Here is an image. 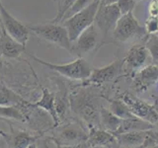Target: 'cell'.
Masks as SVG:
<instances>
[{"label": "cell", "mask_w": 158, "mask_h": 148, "mask_svg": "<svg viewBox=\"0 0 158 148\" xmlns=\"http://www.w3.org/2000/svg\"><path fill=\"white\" fill-rule=\"evenodd\" d=\"M0 2H1V0H0Z\"/></svg>", "instance_id": "42"}, {"label": "cell", "mask_w": 158, "mask_h": 148, "mask_svg": "<svg viewBox=\"0 0 158 148\" xmlns=\"http://www.w3.org/2000/svg\"><path fill=\"white\" fill-rule=\"evenodd\" d=\"M25 51H26V47L12 39L1 26V29H0V56H4L9 59H16Z\"/></svg>", "instance_id": "14"}, {"label": "cell", "mask_w": 158, "mask_h": 148, "mask_svg": "<svg viewBox=\"0 0 158 148\" xmlns=\"http://www.w3.org/2000/svg\"><path fill=\"white\" fill-rule=\"evenodd\" d=\"M28 54L36 62L48 67L49 70L57 72L63 77L71 79V80L86 81L90 77L93 69L90 65V63L83 57H77L75 60L65 64H54V63L48 62L46 60H43V59L34 56V54L31 53Z\"/></svg>", "instance_id": "3"}, {"label": "cell", "mask_w": 158, "mask_h": 148, "mask_svg": "<svg viewBox=\"0 0 158 148\" xmlns=\"http://www.w3.org/2000/svg\"><path fill=\"white\" fill-rule=\"evenodd\" d=\"M3 66H4V63H3V59L2 57L0 56V72L2 71V69H3Z\"/></svg>", "instance_id": "34"}, {"label": "cell", "mask_w": 158, "mask_h": 148, "mask_svg": "<svg viewBox=\"0 0 158 148\" xmlns=\"http://www.w3.org/2000/svg\"><path fill=\"white\" fill-rule=\"evenodd\" d=\"M121 12L116 4L114 5H99L94 24L99 29L104 38L113 32L117 22L121 18Z\"/></svg>", "instance_id": "11"}, {"label": "cell", "mask_w": 158, "mask_h": 148, "mask_svg": "<svg viewBox=\"0 0 158 148\" xmlns=\"http://www.w3.org/2000/svg\"><path fill=\"white\" fill-rule=\"evenodd\" d=\"M29 106L34 108H40L42 110L46 111L49 113L52 120L54 123V126L59 125V117L56 111V95L48 90V88L42 89V97L41 99L34 104L27 103Z\"/></svg>", "instance_id": "16"}, {"label": "cell", "mask_w": 158, "mask_h": 148, "mask_svg": "<svg viewBox=\"0 0 158 148\" xmlns=\"http://www.w3.org/2000/svg\"><path fill=\"white\" fill-rule=\"evenodd\" d=\"M147 131L126 132L116 134V142L118 148H140L148 135Z\"/></svg>", "instance_id": "17"}, {"label": "cell", "mask_w": 158, "mask_h": 148, "mask_svg": "<svg viewBox=\"0 0 158 148\" xmlns=\"http://www.w3.org/2000/svg\"><path fill=\"white\" fill-rule=\"evenodd\" d=\"M56 1H57V0H56Z\"/></svg>", "instance_id": "44"}, {"label": "cell", "mask_w": 158, "mask_h": 148, "mask_svg": "<svg viewBox=\"0 0 158 148\" xmlns=\"http://www.w3.org/2000/svg\"><path fill=\"white\" fill-rule=\"evenodd\" d=\"M92 148H109V147H105V146H96V147H92Z\"/></svg>", "instance_id": "37"}, {"label": "cell", "mask_w": 158, "mask_h": 148, "mask_svg": "<svg viewBox=\"0 0 158 148\" xmlns=\"http://www.w3.org/2000/svg\"><path fill=\"white\" fill-rule=\"evenodd\" d=\"M37 145H38V148H60L56 144V142L54 141L52 137H48L46 139H42L41 142H40V145L38 143H37Z\"/></svg>", "instance_id": "29"}, {"label": "cell", "mask_w": 158, "mask_h": 148, "mask_svg": "<svg viewBox=\"0 0 158 148\" xmlns=\"http://www.w3.org/2000/svg\"><path fill=\"white\" fill-rule=\"evenodd\" d=\"M99 5H100V2L94 1L88 7L83 9L82 11L74 14L73 16L61 23L64 28L67 30L69 39H70L72 44L73 43H75L82 32H84L87 28L94 24Z\"/></svg>", "instance_id": "4"}, {"label": "cell", "mask_w": 158, "mask_h": 148, "mask_svg": "<svg viewBox=\"0 0 158 148\" xmlns=\"http://www.w3.org/2000/svg\"><path fill=\"white\" fill-rule=\"evenodd\" d=\"M135 4L136 2L135 0H118L116 5L118 10H120L121 15L123 16V15L132 12L135 7Z\"/></svg>", "instance_id": "27"}, {"label": "cell", "mask_w": 158, "mask_h": 148, "mask_svg": "<svg viewBox=\"0 0 158 148\" xmlns=\"http://www.w3.org/2000/svg\"><path fill=\"white\" fill-rule=\"evenodd\" d=\"M0 118H13L17 121H24L25 117L18 108L12 106H0Z\"/></svg>", "instance_id": "23"}, {"label": "cell", "mask_w": 158, "mask_h": 148, "mask_svg": "<svg viewBox=\"0 0 158 148\" xmlns=\"http://www.w3.org/2000/svg\"><path fill=\"white\" fill-rule=\"evenodd\" d=\"M109 111H110L113 115H115L121 120H127V118L135 117L132 115V113L130 111L127 105L123 102L121 98L118 99H112L109 101Z\"/></svg>", "instance_id": "20"}, {"label": "cell", "mask_w": 158, "mask_h": 148, "mask_svg": "<svg viewBox=\"0 0 158 148\" xmlns=\"http://www.w3.org/2000/svg\"><path fill=\"white\" fill-rule=\"evenodd\" d=\"M157 103H158V98L155 99V100H154V103H153V104H157Z\"/></svg>", "instance_id": "38"}, {"label": "cell", "mask_w": 158, "mask_h": 148, "mask_svg": "<svg viewBox=\"0 0 158 148\" xmlns=\"http://www.w3.org/2000/svg\"><path fill=\"white\" fill-rule=\"evenodd\" d=\"M101 97L91 91H80L70 99L73 111L86 123L88 128L100 127V112L103 108Z\"/></svg>", "instance_id": "1"}, {"label": "cell", "mask_w": 158, "mask_h": 148, "mask_svg": "<svg viewBox=\"0 0 158 148\" xmlns=\"http://www.w3.org/2000/svg\"><path fill=\"white\" fill-rule=\"evenodd\" d=\"M40 136H33L27 131H16L11 137V148H28L33 143L37 142Z\"/></svg>", "instance_id": "21"}, {"label": "cell", "mask_w": 158, "mask_h": 148, "mask_svg": "<svg viewBox=\"0 0 158 148\" xmlns=\"http://www.w3.org/2000/svg\"><path fill=\"white\" fill-rule=\"evenodd\" d=\"M95 24H92L73 43L71 53L77 54L78 57H83L85 54L95 52L102 46V37Z\"/></svg>", "instance_id": "7"}, {"label": "cell", "mask_w": 158, "mask_h": 148, "mask_svg": "<svg viewBox=\"0 0 158 148\" xmlns=\"http://www.w3.org/2000/svg\"><path fill=\"white\" fill-rule=\"evenodd\" d=\"M144 30L148 35L158 34V18L157 17H148L144 24Z\"/></svg>", "instance_id": "28"}, {"label": "cell", "mask_w": 158, "mask_h": 148, "mask_svg": "<svg viewBox=\"0 0 158 148\" xmlns=\"http://www.w3.org/2000/svg\"><path fill=\"white\" fill-rule=\"evenodd\" d=\"M118 0H101L100 5H114L117 4Z\"/></svg>", "instance_id": "33"}, {"label": "cell", "mask_w": 158, "mask_h": 148, "mask_svg": "<svg viewBox=\"0 0 158 148\" xmlns=\"http://www.w3.org/2000/svg\"><path fill=\"white\" fill-rule=\"evenodd\" d=\"M0 21H1V26L10 37L19 43L26 47L31 32L28 29L27 25L23 24L14 16H12L5 9L1 2H0Z\"/></svg>", "instance_id": "9"}, {"label": "cell", "mask_w": 158, "mask_h": 148, "mask_svg": "<svg viewBox=\"0 0 158 148\" xmlns=\"http://www.w3.org/2000/svg\"><path fill=\"white\" fill-rule=\"evenodd\" d=\"M56 127L52 138L59 147L75 146L88 139V127L79 121H70Z\"/></svg>", "instance_id": "5"}, {"label": "cell", "mask_w": 158, "mask_h": 148, "mask_svg": "<svg viewBox=\"0 0 158 148\" xmlns=\"http://www.w3.org/2000/svg\"><path fill=\"white\" fill-rule=\"evenodd\" d=\"M93 2H94V0H76V1L74 2V4L70 7V9H69L68 11L66 12V14L64 15V17L62 19V22L65 21L66 19L70 18L71 16H73L74 14L82 11L83 9H85L86 7H88L89 5L92 4Z\"/></svg>", "instance_id": "26"}, {"label": "cell", "mask_w": 158, "mask_h": 148, "mask_svg": "<svg viewBox=\"0 0 158 148\" xmlns=\"http://www.w3.org/2000/svg\"><path fill=\"white\" fill-rule=\"evenodd\" d=\"M76 0H57V11L56 15L52 20H51V22L53 23H61L62 19L64 17V15L66 14L70 7L74 4Z\"/></svg>", "instance_id": "25"}, {"label": "cell", "mask_w": 158, "mask_h": 148, "mask_svg": "<svg viewBox=\"0 0 158 148\" xmlns=\"http://www.w3.org/2000/svg\"><path fill=\"white\" fill-rule=\"evenodd\" d=\"M62 148H91V146L88 144V142H84V143H81V144H78V145H75V146H70V147H62Z\"/></svg>", "instance_id": "32"}, {"label": "cell", "mask_w": 158, "mask_h": 148, "mask_svg": "<svg viewBox=\"0 0 158 148\" xmlns=\"http://www.w3.org/2000/svg\"><path fill=\"white\" fill-rule=\"evenodd\" d=\"M135 2H136V3H137V2H138V1H141V0H135Z\"/></svg>", "instance_id": "40"}, {"label": "cell", "mask_w": 158, "mask_h": 148, "mask_svg": "<svg viewBox=\"0 0 158 148\" xmlns=\"http://www.w3.org/2000/svg\"><path fill=\"white\" fill-rule=\"evenodd\" d=\"M120 98L127 104L135 117L150 122L155 126L158 125V113L154 110L151 104L128 92L123 93Z\"/></svg>", "instance_id": "8"}, {"label": "cell", "mask_w": 158, "mask_h": 148, "mask_svg": "<svg viewBox=\"0 0 158 148\" xmlns=\"http://www.w3.org/2000/svg\"><path fill=\"white\" fill-rule=\"evenodd\" d=\"M157 1H158V0H157Z\"/></svg>", "instance_id": "45"}, {"label": "cell", "mask_w": 158, "mask_h": 148, "mask_svg": "<svg viewBox=\"0 0 158 148\" xmlns=\"http://www.w3.org/2000/svg\"><path fill=\"white\" fill-rule=\"evenodd\" d=\"M151 135L153 137V140L155 142V145L158 146V130H156V127L151 130Z\"/></svg>", "instance_id": "31"}, {"label": "cell", "mask_w": 158, "mask_h": 148, "mask_svg": "<svg viewBox=\"0 0 158 148\" xmlns=\"http://www.w3.org/2000/svg\"><path fill=\"white\" fill-rule=\"evenodd\" d=\"M156 126L152 123L146 121H143L138 117L127 118V120H123L122 125L118 128V130L116 132V134L126 132H137V131H147L154 130ZM115 134V135H116Z\"/></svg>", "instance_id": "18"}, {"label": "cell", "mask_w": 158, "mask_h": 148, "mask_svg": "<svg viewBox=\"0 0 158 148\" xmlns=\"http://www.w3.org/2000/svg\"><path fill=\"white\" fill-rule=\"evenodd\" d=\"M149 57V52L145 44H133L127 51L126 57L123 58L125 69L130 73H135L140 68L146 66V62Z\"/></svg>", "instance_id": "13"}, {"label": "cell", "mask_w": 158, "mask_h": 148, "mask_svg": "<svg viewBox=\"0 0 158 148\" xmlns=\"http://www.w3.org/2000/svg\"><path fill=\"white\" fill-rule=\"evenodd\" d=\"M148 17H158V1L150 0L148 4Z\"/></svg>", "instance_id": "30"}, {"label": "cell", "mask_w": 158, "mask_h": 148, "mask_svg": "<svg viewBox=\"0 0 158 148\" xmlns=\"http://www.w3.org/2000/svg\"><path fill=\"white\" fill-rule=\"evenodd\" d=\"M123 70H125L123 59H116L106 66L93 68L91 75L86 80V83L93 85H102L114 82L122 75Z\"/></svg>", "instance_id": "10"}, {"label": "cell", "mask_w": 158, "mask_h": 148, "mask_svg": "<svg viewBox=\"0 0 158 148\" xmlns=\"http://www.w3.org/2000/svg\"><path fill=\"white\" fill-rule=\"evenodd\" d=\"M28 148H38V145H37V143L36 142H35V143H33V144H31V145H30Z\"/></svg>", "instance_id": "35"}, {"label": "cell", "mask_w": 158, "mask_h": 148, "mask_svg": "<svg viewBox=\"0 0 158 148\" xmlns=\"http://www.w3.org/2000/svg\"><path fill=\"white\" fill-rule=\"evenodd\" d=\"M60 148H62V147H60Z\"/></svg>", "instance_id": "43"}, {"label": "cell", "mask_w": 158, "mask_h": 148, "mask_svg": "<svg viewBox=\"0 0 158 148\" xmlns=\"http://www.w3.org/2000/svg\"><path fill=\"white\" fill-rule=\"evenodd\" d=\"M30 32L47 42L48 43L60 47L67 51H72V43L69 39L67 30L64 28L61 23H53L48 21V23L40 24H26Z\"/></svg>", "instance_id": "2"}, {"label": "cell", "mask_w": 158, "mask_h": 148, "mask_svg": "<svg viewBox=\"0 0 158 148\" xmlns=\"http://www.w3.org/2000/svg\"><path fill=\"white\" fill-rule=\"evenodd\" d=\"M157 18H158V17H157Z\"/></svg>", "instance_id": "46"}, {"label": "cell", "mask_w": 158, "mask_h": 148, "mask_svg": "<svg viewBox=\"0 0 158 148\" xmlns=\"http://www.w3.org/2000/svg\"><path fill=\"white\" fill-rule=\"evenodd\" d=\"M15 103H26V101L18 96L16 93L0 84V106H10Z\"/></svg>", "instance_id": "22"}, {"label": "cell", "mask_w": 158, "mask_h": 148, "mask_svg": "<svg viewBox=\"0 0 158 148\" xmlns=\"http://www.w3.org/2000/svg\"><path fill=\"white\" fill-rule=\"evenodd\" d=\"M95 2H101V0H94Z\"/></svg>", "instance_id": "39"}, {"label": "cell", "mask_w": 158, "mask_h": 148, "mask_svg": "<svg viewBox=\"0 0 158 148\" xmlns=\"http://www.w3.org/2000/svg\"><path fill=\"white\" fill-rule=\"evenodd\" d=\"M88 144L92 147L105 146L109 148H117L116 136L113 133L109 132L100 127L88 128Z\"/></svg>", "instance_id": "15"}, {"label": "cell", "mask_w": 158, "mask_h": 148, "mask_svg": "<svg viewBox=\"0 0 158 148\" xmlns=\"http://www.w3.org/2000/svg\"><path fill=\"white\" fill-rule=\"evenodd\" d=\"M132 87L137 93L145 92L158 82V65L149 64L133 73Z\"/></svg>", "instance_id": "12"}, {"label": "cell", "mask_w": 158, "mask_h": 148, "mask_svg": "<svg viewBox=\"0 0 158 148\" xmlns=\"http://www.w3.org/2000/svg\"><path fill=\"white\" fill-rule=\"evenodd\" d=\"M145 47L153 63L158 65V34L149 35L145 42Z\"/></svg>", "instance_id": "24"}, {"label": "cell", "mask_w": 158, "mask_h": 148, "mask_svg": "<svg viewBox=\"0 0 158 148\" xmlns=\"http://www.w3.org/2000/svg\"><path fill=\"white\" fill-rule=\"evenodd\" d=\"M152 106H153V108H154V110L158 113V103L157 104H152Z\"/></svg>", "instance_id": "36"}, {"label": "cell", "mask_w": 158, "mask_h": 148, "mask_svg": "<svg viewBox=\"0 0 158 148\" xmlns=\"http://www.w3.org/2000/svg\"><path fill=\"white\" fill-rule=\"evenodd\" d=\"M144 27H142L132 12L123 15L117 22L113 31V38L117 43H127L135 38L145 36Z\"/></svg>", "instance_id": "6"}, {"label": "cell", "mask_w": 158, "mask_h": 148, "mask_svg": "<svg viewBox=\"0 0 158 148\" xmlns=\"http://www.w3.org/2000/svg\"><path fill=\"white\" fill-rule=\"evenodd\" d=\"M153 148H158V146H155V147H153Z\"/></svg>", "instance_id": "41"}, {"label": "cell", "mask_w": 158, "mask_h": 148, "mask_svg": "<svg viewBox=\"0 0 158 148\" xmlns=\"http://www.w3.org/2000/svg\"><path fill=\"white\" fill-rule=\"evenodd\" d=\"M123 120L118 118L115 115L109 111L108 108L103 107L101 109L100 112V125L101 128L109 132L113 133V134H116V132L118 130L121 125H122Z\"/></svg>", "instance_id": "19"}]
</instances>
